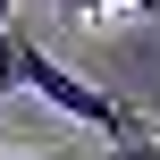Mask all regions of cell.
Here are the masks:
<instances>
[{"label": "cell", "mask_w": 160, "mask_h": 160, "mask_svg": "<svg viewBox=\"0 0 160 160\" xmlns=\"http://www.w3.org/2000/svg\"><path fill=\"white\" fill-rule=\"evenodd\" d=\"M8 84H17V59H8V42H0V93H8Z\"/></svg>", "instance_id": "obj_4"}, {"label": "cell", "mask_w": 160, "mask_h": 160, "mask_svg": "<svg viewBox=\"0 0 160 160\" xmlns=\"http://www.w3.org/2000/svg\"><path fill=\"white\" fill-rule=\"evenodd\" d=\"M59 17L76 25H110V17H160V0H51Z\"/></svg>", "instance_id": "obj_2"}, {"label": "cell", "mask_w": 160, "mask_h": 160, "mask_svg": "<svg viewBox=\"0 0 160 160\" xmlns=\"http://www.w3.org/2000/svg\"><path fill=\"white\" fill-rule=\"evenodd\" d=\"M8 25H17V0H0V34H8Z\"/></svg>", "instance_id": "obj_5"}, {"label": "cell", "mask_w": 160, "mask_h": 160, "mask_svg": "<svg viewBox=\"0 0 160 160\" xmlns=\"http://www.w3.org/2000/svg\"><path fill=\"white\" fill-rule=\"evenodd\" d=\"M17 160H68V152H17Z\"/></svg>", "instance_id": "obj_6"}, {"label": "cell", "mask_w": 160, "mask_h": 160, "mask_svg": "<svg viewBox=\"0 0 160 160\" xmlns=\"http://www.w3.org/2000/svg\"><path fill=\"white\" fill-rule=\"evenodd\" d=\"M0 42H8V59H17V84H25V93H42V101H51L59 118H76V127H101L110 143L143 135V118H135V110H127L118 93H101V84H93V76H76V68H59V59H51V51H42L34 34H17V25H8Z\"/></svg>", "instance_id": "obj_1"}, {"label": "cell", "mask_w": 160, "mask_h": 160, "mask_svg": "<svg viewBox=\"0 0 160 160\" xmlns=\"http://www.w3.org/2000/svg\"><path fill=\"white\" fill-rule=\"evenodd\" d=\"M110 160H160V127H143V135H127V143H110Z\"/></svg>", "instance_id": "obj_3"}]
</instances>
